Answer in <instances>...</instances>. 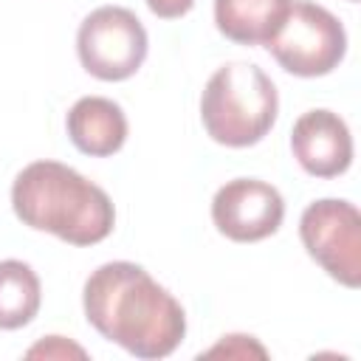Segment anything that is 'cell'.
Segmentation results:
<instances>
[{"instance_id": "obj_1", "label": "cell", "mask_w": 361, "mask_h": 361, "mask_svg": "<svg viewBox=\"0 0 361 361\" xmlns=\"http://www.w3.org/2000/svg\"><path fill=\"white\" fill-rule=\"evenodd\" d=\"M82 305L87 322L135 358H166L186 336L180 302L127 259L99 265L85 282Z\"/></svg>"}, {"instance_id": "obj_2", "label": "cell", "mask_w": 361, "mask_h": 361, "mask_svg": "<svg viewBox=\"0 0 361 361\" xmlns=\"http://www.w3.org/2000/svg\"><path fill=\"white\" fill-rule=\"evenodd\" d=\"M11 209L23 226L71 245H96L116 223L110 195L59 161L28 164L11 183Z\"/></svg>"}, {"instance_id": "obj_3", "label": "cell", "mask_w": 361, "mask_h": 361, "mask_svg": "<svg viewBox=\"0 0 361 361\" xmlns=\"http://www.w3.org/2000/svg\"><path fill=\"white\" fill-rule=\"evenodd\" d=\"M279 113V96L271 76L254 62H228L217 68L200 96V118L212 141L226 147H251L268 135Z\"/></svg>"}, {"instance_id": "obj_4", "label": "cell", "mask_w": 361, "mask_h": 361, "mask_svg": "<svg viewBox=\"0 0 361 361\" xmlns=\"http://www.w3.org/2000/svg\"><path fill=\"white\" fill-rule=\"evenodd\" d=\"M265 48L293 76H327L347 54V31L324 6L293 0L282 25L265 42Z\"/></svg>"}, {"instance_id": "obj_5", "label": "cell", "mask_w": 361, "mask_h": 361, "mask_svg": "<svg viewBox=\"0 0 361 361\" xmlns=\"http://www.w3.org/2000/svg\"><path fill=\"white\" fill-rule=\"evenodd\" d=\"M76 54L90 76L102 82H121L144 65L147 31L130 8L99 6L79 25Z\"/></svg>"}, {"instance_id": "obj_6", "label": "cell", "mask_w": 361, "mask_h": 361, "mask_svg": "<svg viewBox=\"0 0 361 361\" xmlns=\"http://www.w3.org/2000/svg\"><path fill=\"white\" fill-rule=\"evenodd\" d=\"M307 254L341 285H361V214L350 200L324 197L310 203L299 220Z\"/></svg>"}, {"instance_id": "obj_7", "label": "cell", "mask_w": 361, "mask_h": 361, "mask_svg": "<svg viewBox=\"0 0 361 361\" xmlns=\"http://www.w3.org/2000/svg\"><path fill=\"white\" fill-rule=\"evenodd\" d=\"M285 217V200L276 186L257 178H234L212 197V220L217 231L234 243H257L271 237Z\"/></svg>"}, {"instance_id": "obj_8", "label": "cell", "mask_w": 361, "mask_h": 361, "mask_svg": "<svg viewBox=\"0 0 361 361\" xmlns=\"http://www.w3.org/2000/svg\"><path fill=\"white\" fill-rule=\"evenodd\" d=\"M290 149L299 166L313 178H338L353 164V135L333 110H307L290 130Z\"/></svg>"}, {"instance_id": "obj_9", "label": "cell", "mask_w": 361, "mask_h": 361, "mask_svg": "<svg viewBox=\"0 0 361 361\" xmlns=\"http://www.w3.org/2000/svg\"><path fill=\"white\" fill-rule=\"evenodd\" d=\"M65 124L73 147L93 158L116 155L127 141V116L104 96H82L68 110Z\"/></svg>"}, {"instance_id": "obj_10", "label": "cell", "mask_w": 361, "mask_h": 361, "mask_svg": "<svg viewBox=\"0 0 361 361\" xmlns=\"http://www.w3.org/2000/svg\"><path fill=\"white\" fill-rule=\"evenodd\" d=\"M293 0H214L217 31L240 45H265Z\"/></svg>"}, {"instance_id": "obj_11", "label": "cell", "mask_w": 361, "mask_h": 361, "mask_svg": "<svg viewBox=\"0 0 361 361\" xmlns=\"http://www.w3.org/2000/svg\"><path fill=\"white\" fill-rule=\"evenodd\" d=\"M42 302V285L23 259H0V330L25 327Z\"/></svg>"}, {"instance_id": "obj_12", "label": "cell", "mask_w": 361, "mask_h": 361, "mask_svg": "<svg viewBox=\"0 0 361 361\" xmlns=\"http://www.w3.org/2000/svg\"><path fill=\"white\" fill-rule=\"evenodd\" d=\"M25 355H28V358H34V355H45V358H68V355H79V358H85V350L76 347V344H65L62 336H48V338L39 341L37 347H31Z\"/></svg>"}, {"instance_id": "obj_13", "label": "cell", "mask_w": 361, "mask_h": 361, "mask_svg": "<svg viewBox=\"0 0 361 361\" xmlns=\"http://www.w3.org/2000/svg\"><path fill=\"white\" fill-rule=\"evenodd\" d=\"M220 353H226V355H265V350L259 347V344H254L251 341V336H226V341H220L217 347H212L206 355H220Z\"/></svg>"}, {"instance_id": "obj_14", "label": "cell", "mask_w": 361, "mask_h": 361, "mask_svg": "<svg viewBox=\"0 0 361 361\" xmlns=\"http://www.w3.org/2000/svg\"><path fill=\"white\" fill-rule=\"evenodd\" d=\"M192 6H195V0H147V8L161 20L183 17L192 11Z\"/></svg>"}, {"instance_id": "obj_15", "label": "cell", "mask_w": 361, "mask_h": 361, "mask_svg": "<svg viewBox=\"0 0 361 361\" xmlns=\"http://www.w3.org/2000/svg\"><path fill=\"white\" fill-rule=\"evenodd\" d=\"M353 3H355V0H353Z\"/></svg>"}]
</instances>
